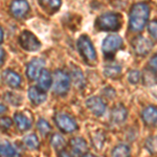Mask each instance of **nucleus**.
Instances as JSON below:
<instances>
[{"label": "nucleus", "mask_w": 157, "mask_h": 157, "mask_svg": "<svg viewBox=\"0 0 157 157\" xmlns=\"http://www.w3.org/2000/svg\"><path fill=\"white\" fill-rule=\"evenodd\" d=\"M150 9L147 3H135L131 9L129 17V26L133 32H140L146 26L148 21Z\"/></svg>", "instance_id": "obj_1"}, {"label": "nucleus", "mask_w": 157, "mask_h": 157, "mask_svg": "<svg viewBox=\"0 0 157 157\" xmlns=\"http://www.w3.org/2000/svg\"><path fill=\"white\" fill-rule=\"evenodd\" d=\"M95 24L101 30H116L121 26V16L113 12L104 13L98 18Z\"/></svg>", "instance_id": "obj_2"}, {"label": "nucleus", "mask_w": 157, "mask_h": 157, "mask_svg": "<svg viewBox=\"0 0 157 157\" xmlns=\"http://www.w3.org/2000/svg\"><path fill=\"white\" fill-rule=\"evenodd\" d=\"M78 49L82 57L84 58L86 62L92 63L97 60V52H95L94 46L91 42L90 38L86 35H83L78 40Z\"/></svg>", "instance_id": "obj_3"}, {"label": "nucleus", "mask_w": 157, "mask_h": 157, "mask_svg": "<svg viewBox=\"0 0 157 157\" xmlns=\"http://www.w3.org/2000/svg\"><path fill=\"white\" fill-rule=\"evenodd\" d=\"M70 87V77L63 70H56L54 73V91L57 94H66Z\"/></svg>", "instance_id": "obj_4"}, {"label": "nucleus", "mask_w": 157, "mask_h": 157, "mask_svg": "<svg viewBox=\"0 0 157 157\" xmlns=\"http://www.w3.org/2000/svg\"><path fill=\"white\" fill-rule=\"evenodd\" d=\"M123 46V39L118 35H109L104 39L102 49L106 57H111Z\"/></svg>", "instance_id": "obj_5"}, {"label": "nucleus", "mask_w": 157, "mask_h": 157, "mask_svg": "<svg viewBox=\"0 0 157 157\" xmlns=\"http://www.w3.org/2000/svg\"><path fill=\"white\" fill-rule=\"evenodd\" d=\"M19 43L22 48L27 52H36L41 47V43L38 40V38L29 30H24L21 33L19 37Z\"/></svg>", "instance_id": "obj_6"}, {"label": "nucleus", "mask_w": 157, "mask_h": 157, "mask_svg": "<svg viewBox=\"0 0 157 157\" xmlns=\"http://www.w3.org/2000/svg\"><path fill=\"white\" fill-rule=\"evenodd\" d=\"M55 121L57 126L59 127L63 132L65 133H71L77 130L78 125L73 118L65 113H58L55 116Z\"/></svg>", "instance_id": "obj_7"}, {"label": "nucleus", "mask_w": 157, "mask_h": 157, "mask_svg": "<svg viewBox=\"0 0 157 157\" xmlns=\"http://www.w3.org/2000/svg\"><path fill=\"white\" fill-rule=\"evenodd\" d=\"M153 44L149 39L143 37V36H138L134 39L133 41V48L136 55L138 56H146L151 52Z\"/></svg>", "instance_id": "obj_8"}, {"label": "nucleus", "mask_w": 157, "mask_h": 157, "mask_svg": "<svg viewBox=\"0 0 157 157\" xmlns=\"http://www.w3.org/2000/svg\"><path fill=\"white\" fill-rule=\"evenodd\" d=\"M44 65L45 62L40 58H35V59L30 61L26 68V75L29 80H37L39 78L40 73L42 72Z\"/></svg>", "instance_id": "obj_9"}, {"label": "nucleus", "mask_w": 157, "mask_h": 157, "mask_svg": "<svg viewBox=\"0 0 157 157\" xmlns=\"http://www.w3.org/2000/svg\"><path fill=\"white\" fill-rule=\"evenodd\" d=\"M86 106L88 109L97 116H101L106 111V104L103 102V100L98 97H91L86 101Z\"/></svg>", "instance_id": "obj_10"}, {"label": "nucleus", "mask_w": 157, "mask_h": 157, "mask_svg": "<svg viewBox=\"0 0 157 157\" xmlns=\"http://www.w3.org/2000/svg\"><path fill=\"white\" fill-rule=\"evenodd\" d=\"M141 117L147 126L157 127V108L153 106H148L141 112Z\"/></svg>", "instance_id": "obj_11"}, {"label": "nucleus", "mask_w": 157, "mask_h": 157, "mask_svg": "<svg viewBox=\"0 0 157 157\" xmlns=\"http://www.w3.org/2000/svg\"><path fill=\"white\" fill-rule=\"evenodd\" d=\"M128 111L126 107L121 104H117L115 105L112 109V112H111V118L112 121L116 124H121L127 118Z\"/></svg>", "instance_id": "obj_12"}, {"label": "nucleus", "mask_w": 157, "mask_h": 157, "mask_svg": "<svg viewBox=\"0 0 157 157\" xmlns=\"http://www.w3.org/2000/svg\"><path fill=\"white\" fill-rule=\"evenodd\" d=\"M29 97L34 104L36 105H40V104L44 103L46 101V93L43 90L40 89L39 87H36V86H33L29 89Z\"/></svg>", "instance_id": "obj_13"}, {"label": "nucleus", "mask_w": 157, "mask_h": 157, "mask_svg": "<svg viewBox=\"0 0 157 157\" xmlns=\"http://www.w3.org/2000/svg\"><path fill=\"white\" fill-rule=\"evenodd\" d=\"M29 3L26 1H14L13 3L11 4V12L12 14L14 15L15 17L17 18H21L23 17L27 12H29Z\"/></svg>", "instance_id": "obj_14"}, {"label": "nucleus", "mask_w": 157, "mask_h": 157, "mask_svg": "<svg viewBox=\"0 0 157 157\" xmlns=\"http://www.w3.org/2000/svg\"><path fill=\"white\" fill-rule=\"evenodd\" d=\"M3 80L10 87L17 88L21 84V78L17 72L7 69L3 72Z\"/></svg>", "instance_id": "obj_15"}, {"label": "nucleus", "mask_w": 157, "mask_h": 157, "mask_svg": "<svg viewBox=\"0 0 157 157\" xmlns=\"http://www.w3.org/2000/svg\"><path fill=\"white\" fill-rule=\"evenodd\" d=\"M70 147H71L72 151L75 152V154H78V155L83 154V153L86 154V152L88 150V147H87L86 141L81 137L72 138L71 140H70Z\"/></svg>", "instance_id": "obj_16"}, {"label": "nucleus", "mask_w": 157, "mask_h": 157, "mask_svg": "<svg viewBox=\"0 0 157 157\" xmlns=\"http://www.w3.org/2000/svg\"><path fill=\"white\" fill-rule=\"evenodd\" d=\"M38 83H39V88L43 91L49 89L50 85L52 83V78L50 75L48 70L43 69L42 72L40 73L39 78H38Z\"/></svg>", "instance_id": "obj_17"}, {"label": "nucleus", "mask_w": 157, "mask_h": 157, "mask_svg": "<svg viewBox=\"0 0 157 157\" xmlns=\"http://www.w3.org/2000/svg\"><path fill=\"white\" fill-rule=\"evenodd\" d=\"M0 157H18V153L6 140H0Z\"/></svg>", "instance_id": "obj_18"}, {"label": "nucleus", "mask_w": 157, "mask_h": 157, "mask_svg": "<svg viewBox=\"0 0 157 157\" xmlns=\"http://www.w3.org/2000/svg\"><path fill=\"white\" fill-rule=\"evenodd\" d=\"M14 121H15L16 126L18 127V129L21 131L29 130L30 128V126H32L30 121L23 114V113H16V114L14 115Z\"/></svg>", "instance_id": "obj_19"}, {"label": "nucleus", "mask_w": 157, "mask_h": 157, "mask_svg": "<svg viewBox=\"0 0 157 157\" xmlns=\"http://www.w3.org/2000/svg\"><path fill=\"white\" fill-rule=\"evenodd\" d=\"M71 75H72V81L75 83V85L77 86L78 88H82L85 86V78H84V75H83L82 71H81L78 68H73L72 69V72H71Z\"/></svg>", "instance_id": "obj_20"}, {"label": "nucleus", "mask_w": 157, "mask_h": 157, "mask_svg": "<svg viewBox=\"0 0 157 157\" xmlns=\"http://www.w3.org/2000/svg\"><path fill=\"white\" fill-rule=\"evenodd\" d=\"M130 148L127 145H118L112 151V157H130Z\"/></svg>", "instance_id": "obj_21"}, {"label": "nucleus", "mask_w": 157, "mask_h": 157, "mask_svg": "<svg viewBox=\"0 0 157 157\" xmlns=\"http://www.w3.org/2000/svg\"><path fill=\"white\" fill-rule=\"evenodd\" d=\"M121 68L120 65L112 64V65H109V66L105 67L104 73H105V75L108 78H116L117 75H121Z\"/></svg>", "instance_id": "obj_22"}, {"label": "nucleus", "mask_w": 157, "mask_h": 157, "mask_svg": "<svg viewBox=\"0 0 157 157\" xmlns=\"http://www.w3.org/2000/svg\"><path fill=\"white\" fill-rule=\"evenodd\" d=\"M24 144L29 147V149H38L39 148V139L35 134H29L23 138Z\"/></svg>", "instance_id": "obj_23"}, {"label": "nucleus", "mask_w": 157, "mask_h": 157, "mask_svg": "<svg viewBox=\"0 0 157 157\" xmlns=\"http://www.w3.org/2000/svg\"><path fill=\"white\" fill-rule=\"evenodd\" d=\"M52 145L55 147L57 150H61L65 146V140L60 134H55L52 137Z\"/></svg>", "instance_id": "obj_24"}, {"label": "nucleus", "mask_w": 157, "mask_h": 157, "mask_svg": "<svg viewBox=\"0 0 157 157\" xmlns=\"http://www.w3.org/2000/svg\"><path fill=\"white\" fill-rule=\"evenodd\" d=\"M146 148L152 153H157V136H151L147 139Z\"/></svg>", "instance_id": "obj_25"}, {"label": "nucleus", "mask_w": 157, "mask_h": 157, "mask_svg": "<svg viewBox=\"0 0 157 157\" xmlns=\"http://www.w3.org/2000/svg\"><path fill=\"white\" fill-rule=\"evenodd\" d=\"M38 129L43 135H47L50 132V126L45 120H40L38 121Z\"/></svg>", "instance_id": "obj_26"}, {"label": "nucleus", "mask_w": 157, "mask_h": 157, "mask_svg": "<svg viewBox=\"0 0 157 157\" xmlns=\"http://www.w3.org/2000/svg\"><path fill=\"white\" fill-rule=\"evenodd\" d=\"M140 80V72L138 70H131L128 75V81L131 84H136Z\"/></svg>", "instance_id": "obj_27"}, {"label": "nucleus", "mask_w": 157, "mask_h": 157, "mask_svg": "<svg viewBox=\"0 0 157 157\" xmlns=\"http://www.w3.org/2000/svg\"><path fill=\"white\" fill-rule=\"evenodd\" d=\"M148 29H149V33L151 34V36L157 40V21L156 20H153V21H151L150 23H149Z\"/></svg>", "instance_id": "obj_28"}, {"label": "nucleus", "mask_w": 157, "mask_h": 157, "mask_svg": "<svg viewBox=\"0 0 157 157\" xmlns=\"http://www.w3.org/2000/svg\"><path fill=\"white\" fill-rule=\"evenodd\" d=\"M149 66H150L152 71L157 72V52L151 58V60L149 61Z\"/></svg>", "instance_id": "obj_29"}, {"label": "nucleus", "mask_w": 157, "mask_h": 157, "mask_svg": "<svg viewBox=\"0 0 157 157\" xmlns=\"http://www.w3.org/2000/svg\"><path fill=\"white\" fill-rule=\"evenodd\" d=\"M12 125V121L9 117L0 118V127L2 128H10Z\"/></svg>", "instance_id": "obj_30"}, {"label": "nucleus", "mask_w": 157, "mask_h": 157, "mask_svg": "<svg viewBox=\"0 0 157 157\" xmlns=\"http://www.w3.org/2000/svg\"><path fill=\"white\" fill-rule=\"evenodd\" d=\"M4 50H3V48H1V47H0V63L2 62V61H3V59H4Z\"/></svg>", "instance_id": "obj_31"}, {"label": "nucleus", "mask_w": 157, "mask_h": 157, "mask_svg": "<svg viewBox=\"0 0 157 157\" xmlns=\"http://www.w3.org/2000/svg\"><path fill=\"white\" fill-rule=\"evenodd\" d=\"M60 157H72L70 154H68L67 152H64V151H62L60 153Z\"/></svg>", "instance_id": "obj_32"}, {"label": "nucleus", "mask_w": 157, "mask_h": 157, "mask_svg": "<svg viewBox=\"0 0 157 157\" xmlns=\"http://www.w3.org/2000/svg\"><path fill=\"white\" fill-rule=\"evenodd\" d=\"M6 107L0 104V114H1V113H3V112H6Z\"/></svg>", "instance_id": "obj_33"}, {"label": "nucleus", "mask_w": 157, "mask_h": 157, "mask_svg": "<svg viewBox=\"0 0 157 157\" xmlns=\"http://www.w3.org/2000/svg\"><path fill=\"white\" fill-rule=\"evenodd\" d=\"M3 41V30H2L1 26H0V43Z\"/></svg>", "instance_id": "obj_34"}, {"label": "nucleus", "mask_w": 157, "mask_h": 157, "mask_svg": "<svg viewBox=\"0 0 157 157\" xmlns=\"http://www.w3.org/2000/svg\"><path fill=\"white\" fill-rule=\"evenodd\" d=\"M82 157H98V156H95V155H93V154H90V153H86L84 154Z\"/></svg>", "instance_id": "obj_35"}]
</instances>
